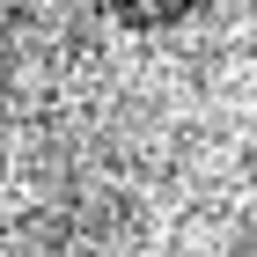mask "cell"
<instances>
[{"label": "cell", "mask_w": 257, "mask_h": 257, "mask_svg": "<svg viewBox=\"0 0 257 257\" xmlns=\"http://www.w3.org/2000/svg\"><path fill=\"white\" fill-rule=\"evenodd\" d=\"M198 8H213V0H96V15H110L118 30H177Z\"/></svg>", "instance_id": "1"}]
</instances>
